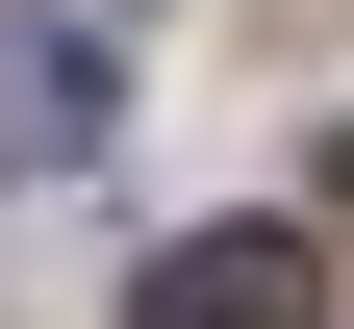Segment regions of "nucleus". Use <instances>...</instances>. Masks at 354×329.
Returning <instances> with one entry per match:
<instances>
[{"label": "nucleus", "instance_id": "obj_1", "mask_svg": "<svg viewBox=\"0 0 354 329\" xmlns=\"http://www.w3.org/2000/svg\"><path fill=\"white\" fill-rule=\"evenodd\" d=\"M127 329H329V254H304V228H177V254L127 278Z\"/></svg>", "mask_w": 354, "mask_h": 329}, {"label": "nucleus", "instance_id": "obj_3", "mask_svg": "<svg viewBox=\"0 0 354 329\" xmlns=\"http://www.w3.org/2000/svg\"><path fill=\"white\" fill-rule=\"evenodd\" d=\"M329 203H354V152H329Z\"/></svg>", "mask_w": 354, "mask_h": 329}, {"label": "nucleus", "instance_id": "obj_2", "mask_svg": "<svg viewBox=\"0 0 354 329\" xmlns=\"http://www.w3.org/2000/svg\"><path fill=\"white\" fill-rule=\"evenodd\" d=\"M102 127H127V51L102 26H0V177H76Z\"/></svg>", "mask_w": 354, "mask_h": 329}]
</instances>
